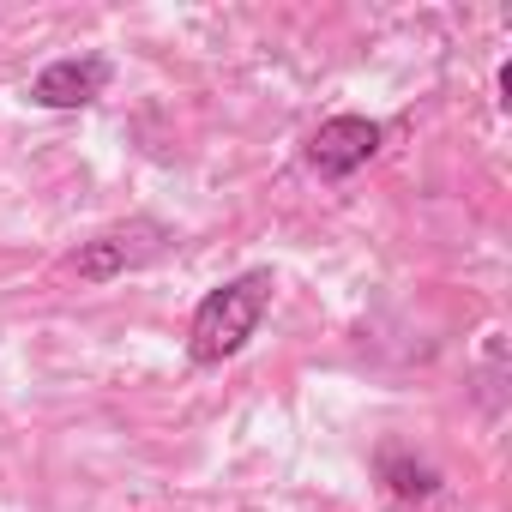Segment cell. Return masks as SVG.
Returning a JSON list of instances; mask_svg holds the SVG:
<instances>
[{
	"label": "cell",
	"mask_w": 512,
	"mask_h": 512,
	"mask_svg": "<svg viewBox=\"0 0 512 512\" xmlns=\"http://www.w3.org/2000/svg\"><path fill=\"white\" fill-rule=\"evenodd\" d=\"M163 241H169V229L151 223V217L115 223V229H103L97 241H85V247L73 253V272H79L85 284H109V278H121V272H133V266H145V260H157Z\"/></svg>",
	"instance_id": "cell-2"
},
{
	"label": "cell",
	"mask_w": 512,
	"mask_h": 512,
	"mask_svg": "<svg viewBox=\"0 0 512 512\" xmlns=\"http://www.w3.org/2000/svg\"><path fill=\"white\" fill-rule=\"evenodd\" d=\"M266 308H272V272H241V278H229L223 290H211V296L199 302V314H193V332H187L193 362H199V368L229 362L253 332H260Z\"/></svg>",
	"instance_id": "cell-1"
},
{
	"label": "cell",
	"mask_w": 512,
	"mask_h": 512,
	"mask_svg": "<svg viewBox=\"0 0 512 512\" xmlns=\"http://www.w3.org/2000/svg\"><path fill=\"white\" fill-rule=\"evenodd\" d=\"M380 470H386V482H392L398 500H428V494L440 488V476H434L428 464H410V458H398V452H386Z\"/></svg>",
	"instance_id": "cell-5"
},
{
	"label": "cell",
	"mask_w": 512,
	"mask_h": 512,
	"mask_svg": "<svg viewBox=\"0 0 512 512\" xmlns=\"http://www.w3.org/2000/svg\"><path fill=\"white\" fill-rule=\"evenodd\" d=\"M374 151H380V127H374L368 115H332V121H320L314 139H308V163H314L320 175H356Z\"/></svg>",
	"instance_id": "cell-3"
},
{
	"label": "cell",
	"mask_w": 512,
	"mask_h": 512,
	"mask_svg": "<svg viewBox=\"0 0 512 512\" xmlns=\"http://www.w3.org/2000/svg\"><path fill=\"white\" fill-rule=\"evenodd\" d=\"M109 91V61L103 55H67L31 79V103L43 109H85Z\"/></svg>",
	"instance_id": "cell-4"
}]
</instances>
